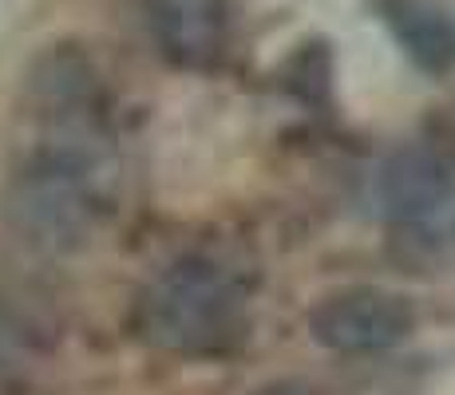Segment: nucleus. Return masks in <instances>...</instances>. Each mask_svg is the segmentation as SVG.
<instances>
[{
	"mask_svg": "<svg viewBox=\"0 0 455 395\" xmlns=\"http://www.w3.org/2000/svg\"><path fill=\"white\" fill-rule=\"evenodd\" d=\"M253 395H317L309 388V383H297V380H277V383H266L261 391H253Z\"/></svg>",
	"mask_w": 455,
	"mask_h": 395,
	"instance_id": "nucleus-8",
	"label": "nucleus"
},
{
	"mask_svg": "<svg viewBox=\"0 0 455 395\" xmlns=\"http://www.w3.org/2000/svg\"><path fill=\"white\" fill-rule=\"evenodd\" d=\"M455 186V146L443 138H424L404 151H396L380 166L376 198L396 222H424Z\"/></svg>",
	"mask_w": 455,
	"mask_h": 395,
	"instance_id": "nucleus-4",
	"label": "nucleus"
},
{
	"mask_svg": "<svg viewBox=\"0 0 455 395\" xmlns=\"http://www.w3.org/2000/svg\"><path fill=\"white\" fill-rule=\"evenodd\" d=\"M380 8L419 72L443 75L455 64V24L432 0H380Z\"/></svg>",
	"mask_w": 455,
	"mask_h": 395,
	"instance_id": "nucleus-6",
	"label": "nucleus"
},
{
	"mask_svg": "<svg viewBox=\"0 0 455 395\" xmlns=\"http://www.w3.org/2000/svg\"><path fill=\"white\" fill-rule=\"evenodd\" d=\"M20 348H24L20 328H16L12 312L0 304V391H4V383L12 380L16 367H20Z\"/></svg>",
	"mask_w": 455,
	"mask_h": 395,
	"instance_id": "nucleus-7",
	"label": "nucleus"
},
{
	"mask_svg": "<svg viewBox=\"0 0 455 395\" xmlns=\"http://www.w3.org/2000/svg\"><path fill=\"white\" fill-rule=\"evenodd\" d=\"M139 328L166 352H210L238 328V288L222 265L187 257L147 288Z\"/></svg>",
	"mask_w": 455,
	"mask_h": 395,
	"instance_id": "nucleus-2",
	"label": "nucleus"
},
{
	"mask_svg": "<svg viewBox=\"0 0 455 395\" xmlns=\"http://www.w3.org/2000/svg\"><path fill=\"white\" fill-rule=\"evenodd\" d=\"M416 328V309L384 288H345L321 301L309 316V332L332 352H384Z\"/></svg>",
	"mask_w": 455,
	"mask_h": 395,
	"instance_id": "nucleus-3",
	"label": "nucleus"
},
{
	"mask_svg": "<svg viewBox=\"0 0 455 395\" xmlns=\"http://www.w3.org/2000/svg\"><path fill=\"white\" fill-rule=\"evenodd\" d=\"M143 12L163 56L182 67L210 64L230 28V0H143Z\"/></svg>",
	"mask_w": 455,
	"mask_h": 395,
	"instance_id": "nucleus-5",
	"label": "nucleus"
},
{
	"mask_svg": "<svg viewBox=\"0 0 455 395\" xmlns=\"http://www.w3.org/2000/svg\"><path fill=\"white\" fill-rule=\"evenodd\" d=\"M4 214L24 241L48 253L80 245L95 214V174L84 146L60 138L12 178Z\"/></svg>",
	"mask_w": 455,
	"mask_h": 395,
	"instance_id": "nucleus-1",
	"label": "nucleus"
}]
</instances>
